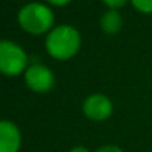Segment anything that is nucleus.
<instances>
[{"mask_svg":"<svg viewBox=\"0 0 152 152\" xmlns=\"http://www.w3.org/2000/svg\"><path fill=\"white\" fill-rule=\"evenodd\" d=\"M102 1L108 6V9H115V10H118L120 7L126 6V3L130 1V0H102Z\"/></svg>","mask_w":152,"mask_h":152,"instance_id":"9","label":"nucleus"},{"mask_svg":"<svg viewBox=\"0 0 152 152\" xmlns=\"http://www.w3.org/2000/svg\"><path fill=\"white\" fill-rule=\"evenodd\" d=\"M21 132L9 120H0V152H18L21 148Z\"/></svg>","mask_w":152,"mask_h":152,"instance_id":"6","label":"nucleus"},{"mask_svg":"<svg viewBox=\"0 0 152 152\" xmlns=\"http://www.w3.org/2000/svg\"><path fill=\"white\" fill-rule=\"evenodd\" d=\"M96 152H123V149L115 146V145H105V146L99 148Z\"/></svg>","mask_w":152,"mask_h":152,"instance_id":"10","label":"nucleus"},{"mask_svg":"<svg viewBox=\"0 0 152 152\" xmlns=\"http://www.w3.org/2000/svg\"><path fill=\"white\" fill-rule=\"evenodd\" d=\"M130 3L140 13H152V0H130Z\"/></svg>","mask_w":152,"mask_h":152,"instance_id":"8","label":"nucleus"},{"mask_svg":"<svg viewBox=\"0 0 152 152\" xmlns=\"http://www.w3.org/2000/svg\"><path fill=\"white\" fill-rule=\"evenodd\" d=\"M24 80L27 87L36 93L49 92L55 84V75L50 71V68L42 64L30 65L24 72Z\"/></svg>","mask_w":152,"mask_h":152,"instance_id":"4","label":"nucleus"},{"mask_svg":"<svg viewBox=\"0 0 152 152\" xmlns=\"http://www.w3.org/2000/svg\"><path fill=\"white\" fill-rule=\"evenodd\" d=\"M114 105L111 99L102 93H93L83 102V112L92 121H105L111 117Z\"/></svg>","mask_w":152,"mask_h":152,"instance_id":"5","label":"nucleus"},{"mask_svg":"<svg viewBox=\"0 0 152 152\" xmlns=\"http://www.w3.org/2000/svg\"><path fill=\"white\" fill-rule=\"evenodd\" d=\"M101 27L103 30V33L112 36V34H117L121 27H123V18L121 15L118 13V10L115 9H108L101 18Z\"/></svg>","mask_w":152,"mask_h":152,"instance_id":"7","label":"nucleus"},{"mask_svg":"<svg viewBox=\"0 0 152 152\" xmlns=\"http://www.w3.org/2000/svg\"><path fill=\"white\" fill-rule=\"evenodd\" d=\"M49 4H52V6H66V4H69L72 0H46Z\"/></svg>","mask_w":152,"mask_h":152,"instance_id":"11","label":"nucleus"},{"mask_svg":"<svg viewBox=\"0 0 152 152\" xmlns=\"http://www.w3.org/2000/svg\"><path fill=\"white\" fill-rule=\"evenodd\" d=\"M69 152H90V151L87 148H84V146H74Z\"/></svg>","mask_w":152,"mask_h":152,"instance_id":"12","label":"nucleus"},{"mask_svg":"<svg viewBox=\"0 0 152 152\" xmlns=\"http://www.w3.org/2000/svg\"><path fill=\"white\" fill-rule=\"evenodd\" d=\"M46 52L53 59L66 61L77 55L81 46V36L80 33L68 24H62L53 27L46 36Z\"/></svg>","mask_w":152,"mask_h":152,"instance_id":"1","label":"nucleus"},{"mask_svg":"<svg viewBox=\"0 0 152 152\" xmlns=\"http://www.w3.org/2000/svg\"><path fill=\"white\" fill-rule=\"evenodd\" d=\"M55 16L50 6L39 1L24 4L18 12V24L21 28L33 36L48 34L53 28Z\"/></svg>","mask_w":152,"mask_h":152,"instance_id":"2","label":"nucleus"},{"mask_svg":"<svg viewBox=\"0 0 152 152\" xmlns=\"http://www.w3.org/2000/svg\"><path fill=\"white\" fill-rule=\"evenodd\" d=\"M28 58L25 50L15 42L0 40V74L7 77H16L24 74Z\"/></svg>","mask_w":152,"mask_h":152,"instance_id":"3","label":"nucleus"}]
</instances>
